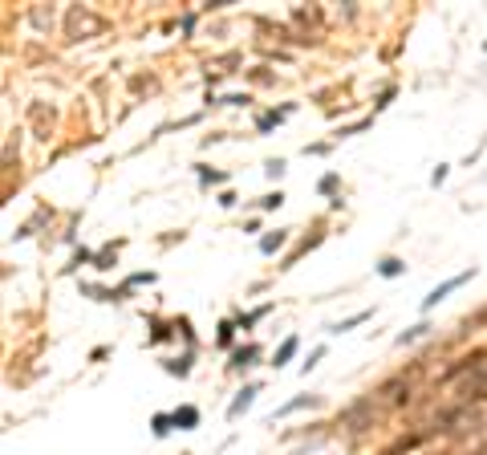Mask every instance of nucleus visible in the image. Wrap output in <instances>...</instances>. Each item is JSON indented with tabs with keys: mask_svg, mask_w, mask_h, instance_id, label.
<instances>
[{
	"mask_svg": "<svg viewBox=\"0 0 487 455\" xmlns=\"http://www.w3.org/2000/svg\"><path fill=\"white\" fill-rule=\"evenodd\" d=\"M426 330H430V325H426V321H419V325H410V330H406V334H398V346H410V341H419V337H423Z\"/></svg>",
	"mask_w": 487,
	"mask_h": 455,
	"instance_id": "13",
	"label": "nucleus"
},
{
	"mask_svg": "<svg viewBox=\"0 0 487 455\" xmlns=\"http://www.w3.org/2000/svg\"><path fill=\"white\" fill-rule=\"evenodd\" d=\"M260 358V346H240L236 354H232V370H244V366H252Z\"/></svg>",
	"mask_w": 487,
	"mask_h": 455,
	"instance_id": "7",
	"label": "nucleus"
},
{
	"mask_svg": "<svg viewBox=\"0 0 487 455\" xmlns=\"http://www.w3.org/2000/svg\"><path fill=\"white\" fill-rule=\"evenodd\" d=\"M151 431H154V439H167V435L175 431V419H171V415H154V419H151Z\"/></svg>",
	"mask_w": 487,
	"mask_h": 455,
	"instance_id": "11",
	"label": "nucleus"
},
{
	"mask_svg": "<svg viewBox=\"0 0 487 455\" xmlns=\"http://www.w3.org/2000/svg\"><path fill=\"white\" fill-rule=\"evenodd\" d=\"M362 321H369V309H362V313H353V317H345V321L329 325V334H345V330H353V325H362Z\"/></svg>",
	"mask_w": 487,
	"mask_h": 455,
	"instance_id": "12",
	"label": "nucleus"
},
{
	"mask_svg": "<svg viewBox=\"0 0 487 455\" xmlns=\"http://www.w3.org/2000/svg\"><path fill=\"white\" fill-rule=\"evenodd\" d=\"M256 395H260V386H256V382H248V386H244L240 395H236V402L228 407V419H240L244 411H248V407L256 402Z\"/></svg>",
	"mask_w": 487,
	"mask_h": 455,
	"instance_id": "3",
	"label": "nucleus"
},
{
	"mask_svg": "<svg viewBox=\"0 0 487 455\" xmlns=\"http://www.w3.org/2000/svg\"><path fill=\"white\" fill-rule=\"evenodd\" d=\"M390 102H394V90H382V98H378V102H374V106H378V110H382V106H390Z\"/></svg>",
	"mask_w": 487,
	"mask_h": 455,
	"instance_id": "24",
	"label": "nucleus"
},
{
	"mask_svg": "<svg viewBox=\"0 0 487 455\" xmlns=\"http://www.w3.org/2000/svg\"><path fill=\"white\" fill-rule=\"evenodd\" d=\"M402 269H406V265H402L398 256H386V260L378 265V273H382V276H402Z\"/></svg>",
	"mask_w": 487,
	"mask_h": 455,
	"instance_id": "14",
	"label": "nucleus"
},
{
	"mask_svg": "<svg viewBox=\"0 0 487 455\" xmlns=\"http://www.w3.org/2000/svg\"><path fill=\"white\" fill-rule=\"evenodd\" d=\"M167 337H171V330H167L163 321H154V334H151V341H167Z\"/></svg>",
	"mask_w": 487,
	"mask_h": 455,
	"instance_id": "22",
	"label": "nucleus"
},
{
	"mask_svg": "<svg viewBox=\"0 0 487 455\" xmlns=\"http://www.w3.org/2000/svg\"><path fill=\"white\" fill-rule=\"evenodd\" d=\"M167 374H179V378H187V374H191V354H183V358H175V362H167Z\"/></svg>",
	"mask_w": 487,
	"mask_h": 455,
	"instance_id": "15",
	"label": "nucleus"
},
{
	"mask_svg": "<svg viewBox=\"0 0 487 455\" xmlns=\"http://www.w3.org/2000/svg\"><path fill=\"white\" fill-rule=\"evenodd\" d=\"M171 419L179 431H195L199 427V407H179V411H171Z\"/></svg>",
	"mask_w": 487,
	"mask_h": 455,
	"instance_id": "5",
	"label": "nucleus"
},
{
	"mask_svg": "<svg viewBox=\"0 0 487 455\" xmlns=\"http://www.w3.org/2000/svg\"><path fill=\"white\" fill-rule=\"evenodd\" d=\"M232 337H236V325L223 321V325H219V346H232Z\"/></svg>",
	"mask_w": 487,
	"mask_h": 455,
	"instance_id": "18",
	"label": "nucleus"
},
{
	"mask_svg": "<svg viewBox=\"0 0 487 455\" xmlns=\"http://www.w3.org/2000/svg\"><path fill=\"white\" fill-rule=\"evenodd\" d=\"M321 354H325V346H317V350H313V354H309V362L301 366V374H309V370H313V366L321 362Z\"/></svg>",
	"mask_w": 487,
	"mask_h": 455,
	"instance_id": "20",
	"label": "nucleus"
},
{
	"mask_svg": "<svg viewBox=\"0 0 487 455\" xmlns=\"http://www.w3.org/2000/svg\"><path fill=\"white\" fill-rule=\"evenodd\" d=\"M313 402H317V398H309V395L293 398V402H284V407H280V411L273 415V423H276V419H284V415H293V411H304V407H313Z\"/></svg>",
	"mask_w": 487,
	"mask_h": 455,
	"instance_id": "10",
	"label": "nucleus"
},
{
	"mask_svg": "<svg viewBox=\"0 0 487 455\" xmlns=\"http://www.w3.org/2000/svg\"><path fill=\"white\" fill-rule=\"evenodd\" d=\"M219 102H223V106H244V102H248V93H228V98H219Z\"/></svg>",
	"mask_w": 487,
	"mask_h": 455,
	"instance_id": "23",
	"label": "nucleus"
},
{
	"mask_svg": "<svg viewBox=\"0 0 487 455\" xmlns=\"http://www.w3.org/2000/svg\"><path fill=\"white\" fill-rule=\"evenodd\" d=\"M280 204H284V195H280V191H273V195H264V199H260V208H264V212H273V208H280Z\"/></svg>",
	"mask_w": 487,
	"mask_h": 455,
	"instance_id": "17",
	"label": "nucleus"
},
{
	"mask_svg": "<svg viewBox=\"0 0 487 455\" xmlns=\"http://www.w3.org/2000/svg\"><path fill=\"white\" fill-rule=\"evenodd\" d=\"M378 395L394 398V402H406V398H410V382H406V378H390V382L378 386Z\"/></svg>",
	"mask_w": 487,
	"mask_h": 455,
	"instance_id": "4",
	"label": "nucleus"
},
{
	"mask_svg": "<svg viewBox=\"0 0 487 455\" xmlns=\"http://www.w3.org/2000/svg\"><path fill=\"white\" fill-rule=\"evenodd\" d=\"M341 427L353 431V435H362L365 427H374V398H358L353 407H345L341 411Z\"/></svg>",
	"mask_w": 487,
	"mask_h": 455,
	"instance_id": "1",
	"label": "nucleus"
},
{
	"mask_svg": "<svg viewBox=\"0 0 487 455\" xmlns=\"http://www.w3.org/2000/svg\"><path fill=\"white\" fill-rule=\"evenodd\" d=\"M447 179V167H443V163H439V167H434V175H430V183H434V187H439V183Z\"/></svg>",
	"mask_w": 487,
	"mask_h": 455,
	"instance_id": "25",
	"label": "nucleus"
},
{
	"mask_svg": "<svg viewBox=\"0 0 487 455\" xmlns=\"http://www.w3.org/2000/svg\"><path fill=\"white\" fill-rule=\"evenodd\" d=\"M199 179H203V183H223L228 175H223V171H208V167H203V171H199Z\"/></svg>",
	"mask_w": 487,
	"mask_h": 455,
	"instance_id": "21",
	"label": "nucleus"
},
{
	"mask_svg": "<svg viewBox=\"0 0 487 455\" xmlns=\"http://www.w3.org/2000/svg\"><path fill=\"white\" fill-rule=\"evenodd\" d=\"M467 280H471V269H467V273H459V276H451V280H443V285H434V289L423 297V309H434V305L443 301L447 293H455L459 285H467Z\"/></svg>",
	"mask_w": 487,
	"mask_h": 455,
	"instance_id": "2",
	"label": "nucleus"
},
{
	"mask_svg": "<svg viewBox=\"0 0 487 455\" xmlns=\"http://www.w3.org/2000/svg\"><path fill=\"white\" fill-rule=\"evenodd\" d=\"M288 110H293V106H280V110H268V114H260V118H256V130H260V134H268L273 126H280V122L288 118Z\"/></svg>",
	"mask_w": 487,
	"mask_h": 455,
	"instance_id": "6",
	"label": "nucleus"
},
{
	"mask_svg": "<svg viewBox=\"0 0 487 455\" xmlns=\"http://www.w3.org/2000/svg\"><path fill=\"white\" fill-rule=\"evenodd\" d=\"M297 346H301L297 337H284V341H280V350H276V358H273V366H276V370H280V366H284L288 358H293V354H297Z\"/></svg>",
	"mask_w": 487,
	"mask_h": 455,
	"instance_id": "8",
	"label": "nucleus"
},
{
	"mask_svg": "<svg viewBox=\"0 0 487 455\" xmlns=\"http://www.w3.org/2000/svg\"><path fill=\"white\" fill-rule=\"evenodd\" d=\"M264 175H268V179H280V175H284V159H268V163H264Z\"/></svg>",
	"mask_w": 487,
	"mask_h": 455,
	"instance_id": "16",
	"label": "nucleus"
},
{
	"mask_svg": "<svg viewBox=\"0 0 487 455\" xmlns=\"http://www.w3.org/2000/svg\"><path fill=\"white\" fill-rule=\"evenodd\" d=\"M317 191H321V195H333V191H337V175H325V179L317 183Z\"/></svg>",
	"mask_w": 487,
	"mask_h": 455,
	"instance_id": "19",
	"label": "nucleus"
},
{
	"mask_svg": "<svg viewBox=\"0 0 487 455\" xmlns=\"http://www.w3.org/2000/svg\"><path fill=\"white\" fill-rule=\"evenodd\" d=\"M284 240H288V232H284V228H276V232H268V236L260 240V252H264V256H273V252H276V248H280Z\"/></svg>",
	"mask_w": 487,
	"mask_h": 455,
	"instance_id": "9",
	"label": "nucleus"
}]
</instances>
